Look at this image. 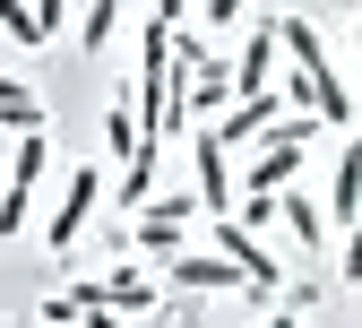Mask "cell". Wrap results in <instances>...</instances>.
Returning a JSON list of instances; mask_svg holds the SVG:
<instances>
[{
  "label": "cell",
  "mask_w": 362,
  "mask_h": 328,
  "mask_svg": "<svg viewBox=\"0 0 362 328\" xmlns=\"http://www.w3.org/2000/svg\"><path fill=\"white\" fill-rule=\"evenodd\" d=\"M328 233H354V216H362V147H354V130H345V147H337V173H328Z\"/></svg>",
  "instance_id": "obj_6"
},
{
  "label": "cell",
  "mask_w": 362,
  "mask_h": 328,
  "mask_svg": "<svg viewBox=\"0 0 362 328\" xmlns=\"http://www.w3.org/2000/svg\"><path fill=\"white\" fill-rule=\"evenodd\" d=\"M95 199H104V164H78V173H69V191H61V208H52V225H43V242L69 251L78 233H86V216H95Z\"/></svg>",
  "instance_id": "obj_4"
},
{
  "label": "cell",
  "mask_w": 362,
  "mask_h": 328,
  "mask_svg": "<svg viewBox=\"0 0 362 328\" xmlns=\"http://www.w3.org/2000/svg\"><path fill=\"white\" fill-rule=\"evenodd\" d=\"M242 9H250V0H199V18L224 35V26H242Z\"/></svg>",
  "instance_id": "obj_14"
},
{
  "label": "cell",
  "mask_w": 362,
  "mask_h": 328,
  "mask_svg": "<svg viewBox=\"0 0 362 328\" xmlns=\"http://www.w3.org/2000/svg\"><path fill=\"white\" fill-rule=\"evenodd\" d=\"M267 328H302V319H293V311H276V319H267Z\"/></svg>",
  "instance_id": "obj_16"
},
{
  "label": "cell",
  "mask_w": 362,
  "mask_h": 328,
  "mask_svg": "<svg viewBox=\"0 0 362 328\" xmlns=\"http://www.w3.org/2000/svg\"><path fill=\"white\" fill-rule=\"evenodd\" d=\"M276 121H285V96H276V86H259V96H233V104H224V121H207V130H216V147L233 156V147H259Z\"/></svg>",
  "instance_id": "obj_3"
},
{
  "label": "cell",
  "mask_w": 362,
  "mask_h": 328,
  "mask_svg": "<svg viewBox=\"0 0 362 328\" xmlns=\"http://www.w3.org/2000/svg\"><path fill=\"white\" fill-rule=\"evenodd\" d=\"M43 164H52V147H43V130H18V164H9V181H0V233H26Z\"/></svg>",
  "instance_id": "obj_2"
},
{
  "label": "cell",
  "mask_w": 362,
  "mask_h": 328,
  "mask_svg": "<svg viewBox=\"0 0 362 328\" xmlns=\"http://www.w3.org/2000/svg\"><path fill=\"white\" fill-rule=\"evenodd\" d=\"M26 9H35V26H43V35H61V18H69V0H26Z\"/></svg>",
  "instance_id": "obj_15"
},
{
  "label": "cell",
  "mask_w": 362,
  "mask_h": 328,
  "mask_svg": "<svg viewBox=\"0 0 362 328\" xmlns=\"http://www.w3.org/2000/svg\"><path fill=\"white\" fill-rule=\"evenodd\" d=\"M139 138H147V130H139V104L121 96V104L104 113V147H112V156H139Z\"/></svg>",
  "instance_id": "obj_12"
},
{
  "label": "cell",
  "mask_w": 362,
  "mask_h": 328,
  "mask_svg": "<svg viewBox=\"0 0 362 328\" xmlns=\"http://www.w3.org/2000/svg\"><path fill=\"white\" fill-rule=\"evenodd\" d=\"M0 35H9L18 52H43V43H52V35L35 26V9H26V0H0Z\"/></svg>",
  "instance_id": "obj_11"
},
{
  "label": "cell",
  "mask_w": 362,
  "mask_h": 328,
  "mask_svg": "<svg viewBox=\"0 0 362 328\" xmlns=\"http://www.w3.org/2000/svg\"><path fill=\"white\" fill-rule=\"evenodd\" d=\"M156 268L173 276V285H190V294H242V268L224 259V251H216V259H199V251H173V259H156Z\"/></svg>",
  "instance_id": "obj_8"
},
{
  "label": "cell",
  "mask_w": 362,
  "mask_h": 328,
  "mask_svg": "<svg viewBox=\"0 0 362 328\" xmlns=\"http://www.w3.org/2000/svg\"><path fill=\"white\" fill-rule=\"evenodd\" d=\"M224 69H233V96H259V86H276V18H259Z\"/></svg>",
  "instance_id": "obj_7"
},
{
  "label": "cell",
  "mask_w": 362,
  "mask_h": 328,
  "mask_svg": "<svg viewBox=\"0 0 362 328\" xmlns=\"http://www.w3.org/2000/svg\"><path fill=\"white\" fill-rule=\"evenodd\" d=\"M112 35H121V0H78V43L86 52H104Z\"/></svg>",
  "instance_id": "obj_10"
},
{
  "label": "cell",
  "mask_w": 362,
  "mask_h": 328,
  "mask_svg": "<svg viewBox=\"0 0 362 328\" xmlns=\"http://www.w3.org/2000/svg\"><path fill=\"white\" fill-rule=\"evenodd\" d=\"M190 216H199L190 191H156L147 208H129V242H139V259H173L181 242H190Z\"/></svg>",
  "instance_id": "obj_1"
},
{
  "label": "cell",
  "mask_w": 362,
  "mask_h": 328,
  "mask_svg": "<svg viewBox=\"0 0 362 328\" xmlns=\"http://www.w3.org/2000/svg\"><path fill=\"white\" fill-rule=\"evenodd\" d=\"M0 130H43V104L26 96L18 78H0Z\"/></svg>",
  "instance_id": "obj_13"
},
{
  "label": "cell",
  "mask_w": 362,
  "mask_h": 328,
  "mask_svg": "<svg viewBox=\"0 0 362 328\" xmlns=\"http://www.w3.org/2000/svg\"><path fill=\"white\" fill-rule=\"evenodd\" d=\"M276 216L293 225V242H302L310 259H328V216H320V199H302V191L285 199V191H276Z\"/></svg>",
  "instance_id": "obj_9"
},
{
  "label": "cell",
  "mask_w": 362,
  "mask_h": 328,
  "mask_svg": "<svg viewBox=\"0 0 362 328\" xmlns=\"http://www.w3.org/2000/svg\"><path fill=\"white\" fill-rule=\"evenodd\" d=\"M190 164H199V191H190L199 216H224V208H233V173H224V147H216V130H207V121L190 130Z\"/></svg>",
  "instance_id": "obj_5"
}]
</instances>
